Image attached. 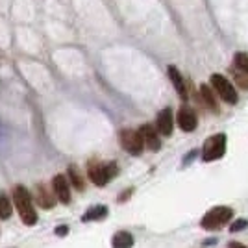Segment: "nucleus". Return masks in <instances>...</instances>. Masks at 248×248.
<instances>
[{
    "label": "nucleus",
    "mask_w": 248,
    "mask_h": 248,
    "mask_svg": "<svg viewBox=\"0 0 248 248\" xmlns=\"http://www.w3.org/2000/svg\"><path fill=\"white\" fill-rule=\"evenodd\" d=\"M200 93H202V100L206 102V106L211 109V111H215L218 113V104H217V98L213 96V91L209 89V85H202L200 87Z\"/></svg>",
    "instance_id": "4468645a"
},
{
    "label": "nucleus",
    "mask_w": 248,
    "mask_h": 248,
    "mask_svg": "<svg viewBox=\"0 0 248 248\" xmlns=\"http://www.w3.org/2000/svg\"><path fill=\"white\" fill-rule=\"evenodd\" d=\"M230 248H247V247L241 245V243H230Z\"/></svg>",
    "instance_id": "412c9836"
},
{
    "label": "nucleus",
    "mask_w": 248,
    "mask_h": 248,
    "mask_svg": "<svg viewBox=\"0 0 248 248\" xmlns=\"http://www.w3.org/2000/svg\"><path fill=\"white\" fill-rule=\"evenodd\" d=\"M52 191H54V197L58 198L62 204H69L71 202V186H69L67 178L63 174L54 176V180H52Z\"/></svg>",
    "instance_id": "0eeeda50"
},
{
    "label": "nucleus",
    "mask_w": 248,
    "mask_h": 248,
    "mask_svg": "<svg viewBox=\"0 0 248 248\" xmlns=\"http://www.w3.org/2000/svg\"><path fill=\"white\" fill-rule=\"evenodd\" d=\"M67 232H69V228H67V226L56 228V233H58V235H67Z\"/></svg>",
    "instance_id": "aec40b11"
},
{
    "label": "nucleus",
    "mask_w": 248,
    "mask_h": 248,
    "mask_svg": "<svg viewBox=\"0 0 248 248\" xmlns=\"http://www.w3.org/2000/svg\"><path fill=\"white\" fill-rule=\"evenodd\" d=\"M155 130H157V134H161V135L172 134V111H170L169 108L159 111L157 123H155Z\"/></svg>",
    "instance_id": "9b49d317"
},
{
    "label": "nucleus",
    "mask_w": 248,
    "mask_h": 248,
    "mask_svg": "<svg viewBox=\"0 0 248 248\" xmlns=\"http://www.w3.org/2000/svg\"><path fill=\"white\" fill-rule=\"evenodd\" d=\"M111 245H113V248H132L134 247V235L130 232H119L113 235Z\"/></svg>",
    "instance_id": "f8f14e48"
},
{
    "label": "nucleus",
    "mask_w": 248,
    "mask_h": 248,
    "mask_svg": "<svg viewBox=\"0 0 248 248\" xmlns=\"http://www.w3.org/2000/svg\"><path fill=\"white\" fill-rule=\"evenodd\" d=\"M224 152H226V135L217 134L211 135L204 143L202 157H204V161H215V159H220Z\"/></svg>",
    "instance_id": "20e7f679"
},
{
    "label": "nucleus",
    "mask_w": 248,
    "mask_h": 248,
    "mask_svg": "<svg viewBox=\"0 0 248 248\" xmlns=\"http://www.w3.org/2000/svg\"><path fill=\"white\" fill-rule=\"evenodd\" d=\"M247 226H248L247 220H237V222L232 224V232H239V230H243V228H247Z\"/></svg>",
    "instance_id": "6ab92c4d"
},
{
    "label": "nucleus",
    "mask_w": 248,
    "mask_h": 248,
    "mask_svg": "<svg viewBox=\"0 0 248 248\" xmlns=\"http://www.w3.org/2000/svg\"><path fill=\"white\" fill-rule=\"evenodd\" d=\"M37 200H39V204H41L43 207H46V209H50V207H54V198L50 197V193L45 189L43 186L37 187Z\"/></svg>",
    "instance_id": "2eb2a0df"
},
{
    "label": "nucleus",
    "mask_w": 248,
    "mask_h": 248,
    "mask_svg": "<svg viewBox=\"0 0 248 248\" xmlns=\"http://www.w3.org/2000/svg\"><path fill=\"white\" fill-rule=\"evenodd\" d=\"M13 202L19 209L22 222L26 226H33L37 222V213H35V207H33V202H31L30 191L24 186H17L13 189Z\"/></svg>",
    "instance_id": "f257e3e1"
},
{
    "label": "nucleus",
    "mask_w": 248,
    "mask_h": 248,
    "mask_svg": "<svg viewBox=\"0 0 248 248\" xmlns=\"http://www.w3.org/2000/svg\"><path fill=\"white\" fill-rule=\"evenodd\" d=\"M178 126L184 132H193L197 128V115L189 106H182L178 111Z\"/></svg>",
    "instance_id": "1a4fd4ad"
},
{
    "label": "nucleus",
    "mask_w": 248,
    "mask_h": 248,
    "mask_svg": "<svg viewBox=\"0 0 248 248\" xmlns=\"http://www.w3.org/2000/svg\"><path fill=\"white\" fill-rule=\"evenodd\" d=\"M121 146L126 152H130L132 155H139L145 148L143 137L139 134V130H123L121 132Z\"/></svg>",
    "instance_id": "423d86ee"
},
{
    "label": "nucleus",
    "mask_w": 248,
    "mask_h": 248,
    "mask_svg": "<svg viewBox=\"0 0 248 248\" xmlns=\"http://www.w3.org/2000/svg\"><path fill=\"white\" fill-rule=\"evenodd\" d=\"M167 74H169V80H170L172 85H174L178 96L186 100L187 98V87H186V82H184V76L180 74V71L176 69L174 65H169V67H167Z\"/></svg>",
    "instance_id": "9d476101"
},
{
    "label": "nucleus",
    "mask_w": 248,
    "mask_h": 248,
    "mask_svg": "<svg viewBox=\"0 0 248 248\" xmlns=\"http://www.w3.org/2000/svg\"><path fill=\"white\" fill-rule=\"evenodd\" d=\"M233 217V209L226 206H217L213 209H209L206 215L202 217V228L204 230H217V228H222L224 224H228Z\"/></svg>",
    "instance_id": "f03ea898"
},
{
    "label": "nucleus",
    "mask_w": 248,
    "mask_h": 248,
    "mask_svg": "<svg viewBox=\"0 0 248 248\" xmlns=\"http://www.w3.org/2000/svg\"><path fill=\"white\" fill-rule=\"evenodd\" d=\"M119 172L115 163H91L89 165V178L94 186H106L109 180H113Z\"/></svg>",
    "instance_id": "7ed1b4c3"
},
{
    "label": "nucleus",
    "mask_w": 248,
    "mask_h": 248,
    "mask_svg": "<svg viewBox=\"0 0 248 248\" xmlns=\"http://www.w3.org/2000/svg\"><path fill=\"white\" fill-rule=\"evenodd\" d=\"M106 215H108V207H106V206H94V207H91L89 211H85V213H83L82 220H83V222L100 220V218H104Z\"/></svg>",
    "instance_id": "ddd939ff"
},
{
    "label": "nucleus",
    "mask_w": 248,
    "mask_h": 248,
    "mask_svg": "<svg viewBox=\"0 0 248 248\" xmlns=\"http://www.w3.org/2000/svg\"><path fill=\"white\" fill-rule=\"evenodd\" d=\"M69 178H71V182H73V186L78 189V191H82L83 189V180L82 176L78 174V170H76V167H69Z\"/></svg>",
    "instance_id": "a211bd4d"
},
{
    "label": "nucleus",
    "mask_w": 248,
    "mask_h": 248,
    "mask_svg": "<svg viewBox=\"0 0 248 248\" xmlns=\"http://www.w3.org/2000/svg\"><path fill=\"white\" fill-rule=\"evenodd\" d=\"M11 211H13V207H11V202L6 197H4V195H0V218H2V220L10 218L11 217Z\"/></svg>",
    "instance_id": "dca6fc26"
},
{
    "label": "nucleus",
    "mask_w": 248,
    "mask_h": 248,
    "mask_svg": "<svg viewBox=\"0 0 248 248\" xmlns=\"http://www.w3.org/2000/svg\"><path fill=\"white\" fill-rule=\"evenodd\" d=\"M233 63H235V67H237L239 71H243V73L248 74V54H235V58H233Z\"/></svg>",
    "instance_id": "f3484780"
},
{
    "label": "nucleus",
    "mask_w": 248,
    "mask_h": 248,
    "mask_svg": "<svg viewBox=\"0 0 248 248\" xmlns=\"http://www.w3.org/2000/svg\"><path fill=\"white\" fill-rule=\"evenodd\" d=\"M211 85H213V89L217 91V94L228 104H237L239 96H237V91H235V87L232 85V82L228 80L226 76H222V74H211Z\"/></svg>",
    "instance_id": "39448f33"
},
{
    "label": "nucleus",
    "mask_w": 248,
    "mask_h": 248,
    "mask_svg": "<svg viewBox=\"0 0 248 248\" xmlns=\"http://www.w3.org/2000/svg\"><path fill=\"white\" fill-rule=\"evenodd\" d=\"M139 134L143 137V143H145L146 148L150 150H159L161 148V141H159V134L152 124H145L139 128Z\"/></svg>",
    "instance_id": "6e6552de"
}]
</instances>
